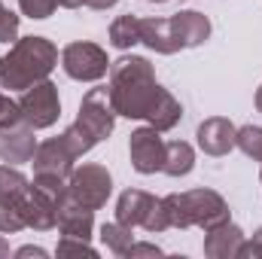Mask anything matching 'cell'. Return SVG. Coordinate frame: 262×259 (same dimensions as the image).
Masks as SVG:
<instances>
[{
    "instance_id": "obj_11",
    "label": "cell",
    "mask_w": 262,
    "mask_h": 259,
    "mask_svg": "<svg viewBox=\"0 0 262 259\" xmlns=\"http://www.w3.org/2000/svg\"><path fill=\"white\" fill-rule=\"evenodd\" d=\"M55 6H58V0H21V9L34 18H46Z\"/></svg>"
},
{
    "instance_id": "obj_7",
    "label": "cell",
    "mask_w": 262,
    "mask_h": 259,
    "mask_svg": "<svg viewBox=\"0 0 262 259\" xmlns=\"http://www.w3.org/2000/svg\"><path fill=\"white\" fill-rule=\"evenodd\" d=\"M198 137H201V146L207 153H226L232 146V125L223 122V119H213V122L201 125Z\"/></svg>"
},
{
    "instance_id": "obj_17",
    "label": "cell",
    "mask_w": 262,
    "mask_h": 259,
    "mask_svg": "<svg viewBox=\"0 0 262 259\" xmlns=\"http://www.w3.org/2000/svg\"><path fill=\"white\" fill-rule=\"evenodd\" d=\"M256 101H259V110H262V92H259V98H256Z\"/></svg>"
},
{
    "instance_id": "obj_9",
    "label": "cell",
    "mask_w": 262,
    "mask_h": 259,
    "mask_svg": "<svg viewBox=\"0 0 262 259\" xmlns=\"http://www.w3.org/2000/svg\"><path fill=\"white\" fill-rule=\"evenodd\" d=\"M165 171H171V174H183V171H189L192 168V153H189V146L186 143H171L168 146V156H165Z\"/></svg>"
},
{
    "instance_id": "obj_10",
    "label": "cell",
    "mask_w": 262,
    "mask_h": 259,
    "mask_svg": "<svg viewBox=\"0 0 262 259\" xmlns=\"http://www.w3.org/2000/svg\"><path fill=\"white\" fill-rule=\"evenodd\" d=\"M113 43L116 46H128V43H137L140 40V21L137 18H131V15H125V18H119L116 25H113Z\"/></svg>"
},
{
    "instance_id": "obj_6",
    "label": "cell",
    "mask_w": 262,
    "mask_h": 259,
    "mask_svg": "<svg viewBox=\"0 0 262 259\" xmlns=\"http://www.w3.org/2000/svg\"><path fill=\"white\" fill-rule=\"evenodd\" d=\"M73 192L85 204H101L107 198V192H110V177L101 168H82L73 177Z\"/></svg>"
},
{
    "instance_id": "obj_16",
    "label": "cell",
    "mask_w": 262,
    "mask_h": 259,
    "mask_svg": "<svg viewBox=\"0 0 262 259\" xmlns=\"http://www.w3.org/2000/svg\"><path fill=\"white\" fill-rule=\"evenodd\" d=\"M58 3H64V6H76V3H82V0H58Z\"/></svg>"
},
{
    "instance_id": "obj_4",
    "label": "cell",
    "mask_w": 262,
    "mask_h": 259,
    "mask_svg": "<svg viewBox=\"0 0 262 259\" xmlns=\"http://www.w3.org/2000/svg\"><path fill=\"white\" fill-rule=\"evenodd\" d=\"M18 110L28 116V122H31L34 128L52 125L55 116H58V95H55V85H49V82L37 85L34 92L25 95V101H21Z\"/></svg>"
},
{
    "instance_id": "obj_15",
    "label": "cell",
    "mask_w": 262,
    "mask_h": 259,
    "mask_svg": "<svg viewBox=\"0 0 262 259\" xmlns=\"http://www.w3.org/2000/svg\"><path fill=\"white\" fill-rule=\"evenodd\" d=\"M82 3H89V6H95V9H104V6H113L116 0H82Z\"/></svg>"
},
{
    "instance_id": "obj_2",
    "label": "cell",
    "mask_w": 262,
    "mask_h": 259,
    "mask_svg": "<svg viewBox=\"0 0 262 259\" xmlns=\"http://www.w3.org/2000/svg\"><path fill=\"white\" fill-rule=\"evenodd\" d=\"M52 64H55V49L46 40L31 37V40L18 43L6 58H0V85L25 89L34 79L46 76L52 70Z\"/></svg>"
},
{
    "instance_id": "obj_18",
    "label": "cell",
    "mask_w": 262,
    "mask_h": 259,
    "mask_svg": "<svg viewBox=\"0 0 262 259\" xmlns=\"http://www.w3.org/2000/svg\"><path fill=\"white\" fill-rule=\"evenodd\" d=\"M159 3H162V0H159Z\"/></svg>"
},
{
    "instance_id": "obj_1",
    "label": "cell",
    "mask_w": 262,
    "mask_h": 259,
    "mask_svg": "<svg viewBox=\"0 0 262 259\" xmlns=\"http://www.w3.org/2000/svg\"><path fill=\"white\" fill-rule=\"evenodd\" d=\"M113 104L122 116H149L159 128H171L180 107L156 85L143 58H125L113 70Z\"/></svg>"
},
{
    "instance_id": "obj_5",
    "label": "cell",
    "mask_w": 262,
    "mask_h": 259,
    "mask_svg": "<svg viewBox=\"0 0 262 259\" xmlns=\"http://www.w3.org/2000/svg\"><path fill=\"white\" fill-rule=\"evenodd\" d=\"M165 146L159 140L156 131H137L131 137V159L137 165V171H156V168H165Z\"/></svg>"
},
{
    "instance_id": "obj_13",
    "label": "cell",
    "mask_w": 262,
    "mask_h": 259,
    "mask_svg": "<svg viewBox=\"0 0 262 259\" xmlns=\"http://www.w3.org/2000/svg\"><path fill=\"white\" fill-rule=\"evenodd\" d=\"M241 146H244L247 153H256L262 159V131L259 128H244L241 131Z\"/></svg>"
},
{
    "instance_id": "obj_8",
    "label": "cell",
    "mask_w": 262,
    "mask_h": 259,
    "mask_svg": "<svg viewBox=\"0 0 262 259\" xmlns=\"http://www.w3.org/2000/svg\"><path fill=\"white\" fill-rule=\"evenodd\" d=\"M31 149H34V140H31V134H28V131L3 134V140H0V153H3V159H12V162L28 159V156H31Z\"/></svg>"
},
{
    "instance_id": "obj_12",
    "label": "cell",
    "mask_w": 262,
    "mask_h": 259,
    "mask_svg": "<svg viewBox=\"0 0 262 259\" xmlns=\"http://www.w3.org/2000/svg\"><path fill=\"white\" fill-rule=\"evenodd\" d=\"M15 28H18V18L0 6V43H9L15 37Z\"/></svg>"
},
{
    "instance_id": "obj_3",
    "label": "cell",
    "mask_w": 262,
    "mask_h": 259,
    "mask_svg": "<svg viewBox=\"0 0 262 259\" xmlns=\"http://www.w3.org/2000/svg\"><path fill=\"white\" fill-rule=\"evenodd\" d=\"M64 70L76 79H98L107 73V55L92 43H73L64 49Z\"/></svg>"
},
{
    "instance_id": "obj_14",
    "label": "cell",
    "mask_w": 262,
    "mask_h": 259,
    "mask_svg": "<svg viewBox=\"0 0 262 259\" xmlns=\"http://www.w3.org/2000/svg\"><path fill=\"white\" fill-rule=\"evenodd\" d=\"M15 104H9L6 98H0V128H6V125H12V119H15Z\"/></svg>"
}]
</instances>
